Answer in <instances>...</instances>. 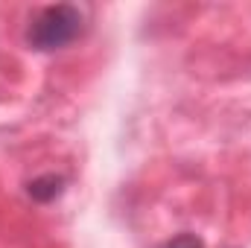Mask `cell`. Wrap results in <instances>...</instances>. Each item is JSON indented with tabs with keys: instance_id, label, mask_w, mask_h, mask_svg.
Instances as JSON below:
<instances>
[{
	"instance_id": "1",
	"label": "cell",
	"mask_w": 251,
	"mask_h": 248,
	"mask_svg": "<svg viewBox=\"0 0 251 248\" xmlns=\"http://www.w3.org/2000/svg\"><path fill=\"white\" fill-rule=\"evenodd\" d=\"M82 12L70 3H59V6H44L26 26V44L38 53H53L62 50L70 41L79 38L82 32Z\"/></svg>"
},
{
	"instance_id": "2",
	"label": "cell",
	"mask_w": 251,
	"mask_h": 248,
	"mask_svg": "<svg viewBox=\"0 0 251 248\" xmlns=\"http://www.w3.org/2000/svg\"><path fill=\"white\" fill-rule=\"evenodd\" d=\"M62 190H64V178L62 175H56V173L38 175V178H32L29 187H26L29 198L38 201V204H50V201H56V198L62 196Z\"/></svg>"
},
{
	"instance_id": "3",
	"label": "cell",
	"mask_w": 251,
	"mask_h": 248,
	"mask_svg": "<svg viewBox=\"0 0 251 248\" xmlns=\"http://www.w3.org/2000/svg\"><path fill=\"white\" fill-rule=\"evenodd\" d=\"M161 248H204V243H201L196 234H178V237L167 240Z\"/></svg>"
}]
</instances>
